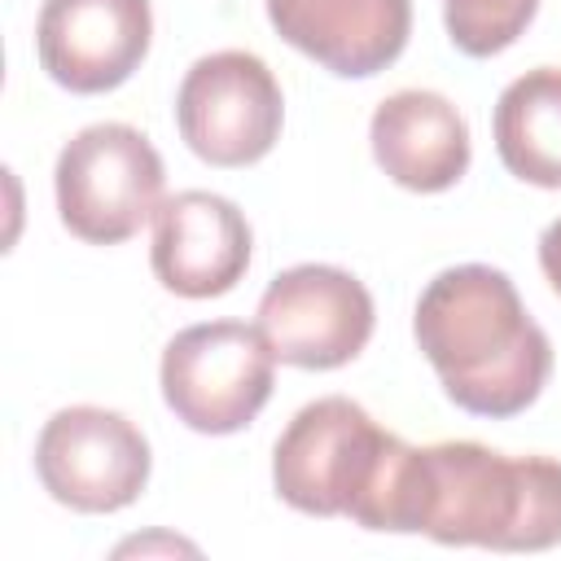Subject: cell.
Instances as JSON below:
<instances>
[{
  "mask_svg": "<svg viewBox=\"0 0 561 561\" xmlns=\"http://www.w3.org/2000/svg\"><path fill=\"white\" fill-rule=\"evenodd\" d=\"M153 276L180 298H219L250 267V224L237 202L184 188L153 215Z\"/></svg>",
  "mask_w": 561,
  "mask_h": 561,
  "instance_id": "10",
  "label": "cell"
},
{
  "mask_svg": "<svg viewBox=\"0 0 561 561\" xmlns=\"http://www.w3.org/2000/svg\"><path fill=\"white\" fill-rule=\"evenodd\" d=\"M390 430H381L355 399L324 394L294 412L272 451L276 495L311 517H346L368 486Z\"/></svg>",
  "mask_w": 561,
  "mask_h": 561,
  "instance_id": "5",
  "label": "cell"
},
{
  "mask_svg": "<svg viewBox=\"0 0 561 561\" xmlns=\"http://www.w3.org/2000/svg\"><path fill=\"white\" fill-rule=\"evenodd\" d=\"M495 153L535 188H561V66L513 79L495 101Z\"/></svg>",
  "mask_w": 561,
  "mask_h": 561,
  "instance_id": "13",
  "label": "cell"
},
{
  "mask_svg": "<svg viewBox=\"0 0 561 561\" xmlns=\"http://www.w3.org/2000/svg\"><path fill=\"white\" fill-rule=\"evenodd\" d=\"M276 355L254 324L206 320L180 329L162 351V399L197 434H237L272 399Z\"/></svg>",
  "mask_w": 561,
  "mask_h": 561,
  "instance_id": "4",
  "label": "cell"
},
{
  "mask_svg": "<svg viewBox=\"0 0 561 561\" xmlns=\"http://www.w3.org/2000/svg\"><path fill=\"white\" fill-rule=\"evenodd\" d=\"M377 167L412 193H443L469 171V123L443 96L403 88L373 110L368 123Z\"/></svg>",
  "mask_w": 561,
  "mask_h": 561,
  "instance_id": "12",
  "label": "cell"
},
{
  "mask_svg": "<svg viewBox=\"0 0 561 561\" xmlns=\"http://www.w3.org/2000/svg\"><path fill=\"white\" fill-rule=\"evenodd\" d=\"M412 333L447 399L473 416H517L548 386L552 342L500 267L460 263L438 272L416 298Z\"/></svg>",
  "mask_w": 561,
  "mask_h": 561,
  "instance_id": "1",
  "label": "cell"
},
{
  "mask_svg": "<svg viewBox=\"0 0 561 561\" xmlns=\"http://www.w3.org/2000/svg\"><path fill=\"white\" fill-rule=\"evenodd\" d=\"M57 215L88 245L136 237L162 206V158L127 123H92L57 153Z\"/></svg>",
  "mask_w": 561,
  "mask_h": 561,
  "instance_id": "3",
  "label": "cell"
},
{
  "mask_svg": "<svg viewBox=\"0 0 561 561\" xmlns=\"http://www.w3.org/2000/svg\"><path fill=\"white\" fill-rule=\"evenodd\" d=\"M373 320V294L364 280L329 263H298L272 276L254 329L280 364L324 373L351 364L368 346Z\"/></svg>",
  "mask_w": 561,
  "mask_h": 561,
  "instance_id": "8",
  "label": "cell"
},
{
  "mask_svg": "<svg viewBox=\"0 0 561 561\" xmlns=\"http://www.w3.org/2000/svg\"><path fill=\"white\" fill-rule=\"evenodd\" d=\"M539 0H443V22L465 57H495L530 26Z\"/></svg>",
  "mask_w": 561,
  "mask_h": 561,
  "instance_id": "14",
  "label": "cell"
},
{
  "mask_svg": "<svg viewBox=\"0 0 561 561\" xmlns=\"http://www.w3.org/2000/svg\"><path fill=\"white\" fill-rule=\"evenodd\" d=\"M539 267H543L548 285L561 294V219H552L539 237Z\"/></svg>",
  "mask_w": 561,
  "mask_h": 561,
  "instance_id": "15",
  "label": "cell"
},
{
  "mask_svg": "<svg viewBox=\"0 0 561 561\" xmlns=\"http://www.w3.org/2000/svg\"><path fill=\"white\" fill-rule=\"evenodd\" d=\"M285 44L342 79L386 70L412 31V0H267Z\"/></svg>",
  "mask_w": 561,
  "mask_h": 561,
  "instance_id": "11",
  "label": "cell"
},
{
  "mask_svg": "<svg viewBox=\"0 0 561 561\" xmlns=\"http://www.w3.org/2000/svg\"><path fill=\"white\" fill-rule=\"evenodd\" d=\"M149 0H44L35 22L39 66L83 96L127 83L149 53Z\"/></svg>",
  "mask_w": 561,
  "mask_h": 561,
  "instance_id": "9",
  "label": "cell"
},
{
  "mask_svg": "<svg viewBox=\"0 0 561 561\" xmlns=\"http://www.w3.org/2000/svg\"><path fill=\"white\" fill-rule=\"evenodd\" d=\"M35 473L75 513H118L149 482V443L123 412L61 408L35 438Z\"/></svg>",
  "mask_w": 561,
  "mask_h": 561,
  "instance_id": "7",
  "label": "cell"
},
{
  "mask_svg": "<svg viewBox=\"0 0 561 561\" xmlns=\"http://www.w3.org/2000/svg\"><path fill=\"white\" fill-rule=\"evenodd\" d=\"M280 118V83L267 61L245 48L197 57L175 92L180 136L210 167H250L272 153Z\"/></svg>",
  "mask_w": 561,
  "mask_h": 561,
  "instance_id": "6",
  "label": "cell"
},
{
  "mask_svg": "<svg viewBox=\"0 0 561 561\" xmlns=\"http://www.w3.org/2000/svg\"><path fill=\"white\" fill-rule=\"evenodd\" d=\"M412 530L438 543L539 552L561 543V460L456 438L416 447Z\"/></svg>",
  "mask_w": 561,
  "mask_h": 561,
  "instance_id": "2",
  "label": "cell"
}]
</instances>
